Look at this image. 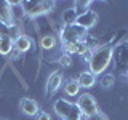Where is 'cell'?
Wrapping results in <instances>:
<instances>
[{
    "mask_svg": "<svg viewBox=\"0 0 128 120\" xmlns=\"http://www.w3.org/2000/svg\"><path fill=\"white\" fill-rule=\"evenodd\" d=\"M112 56H114V48L110 45H99L96 46L91 53V59L88 61L90 66V72L98 75H102V72H106V69L109 67V64L112 61Z\"/></svg>",
    "mask_w": 128,
    "mask_h": 120,
    "instance_id": "cell-1",
    "label": "cell"
},
{
    "mask_svg": "<svg viewBox=\"0 0 128 120\" xmlns=\"http://www.w3.org/2000/svg\"><path fill=\"white\" fill-rule=\"evenodd\" d=\"M53 110L61 120H82L83 115L75 102H70L64 98H59L53 102Z\"/></svg>",
    "mask_w": 128,
    "mask_h": 120,
    "instance_id": "cell-2",
    "label": "cell"
},
{
    "mask_svg": "<svg viewBox=\"0 0 128 120\" xmlns=\"http://www.w3.org/2000/svg\"><path fill=\"white\" fill-rule=\"evenodd\" d=\"M59 37H61L62 43H75V42H83L88 37V30L82 29L77 24H72V26H64L59 30Z\"/></svg>",
    "mask_w": 128,
    "mask_h": 120,
    "instance_id": "cell-3",
    "label": "cell"
},
{
    "mask_svg": "<svg viewBox=\"0 0 128 120\" xmlns=\"http://www.w3.org/2000/svg\"><path fill=\"white\" fill-rule=\"evenodd\" d=\"M77 107L80 109L83 117H88V115H93L96 112H99V104L96 101V98L90 93H82L78 94V99H77Z\"/></svg>",
    "mask_w": 128,
    "mask_h": 120,
    "instance_id": "cell-4",
    "label": "cell"
},
{
    "mask_svg": "<svg viewBox=\"0 0 128 120\" xmlns=\"http://www.w3.org/2000/svg\"><path fill=\"white\" fill-rule=\"evenodd\" d=\"M22 8V13L29 18H37V16L45 14L42 6V2H37V0H27V2H19Z\"/></svg>",
    "mask_w": 128,
    "mask_h": 120,
    "instance_id": "cell-5",
    "label": "cell"
},
{
    "mask_svg": "<svg viewBox=\"0 0 128 120\" xmlns=\"http://www.w3.org/2000/svg\"><path fill=\"white\" fill-rule=\"evenodd\" d=\"M96 22H98V13L93 10H88L85 11V13H82V14H78L77 16V21H75V24L77 26H80L82 29H91L93 26H96Z\"/></svg>",
    "mask_w": 128,
    "mask_h": 120,
    "instance_id": "cell-6",
    "label": "cell"
},
{
    "mask_svg": "<svg viewBox=\"0 0 128 120\" xmlns=\"http://www.w3.org/2000/svg\"><path fill=\"white\" fill-rule=\"evenodd\" d=\"M61 86H62V74L59 70L51 72L50 77H48V80H46V94L48 96L54 94Z\"/></svg>",
    "mask_w": 128,
    "mask_h": 120,
    "instance_id": "cell-7",
    "label": "cell"
},
{
    "mask_svg": "<svg viewBox=\"0 0 128 120\" xmlns=\"http://www.w3.org/2000/svg\"><path fill=\"white\" fill-rule=\"evenodd\" d=\"M19 109L24 115H27V117H35V115L38 114V104L35 99H30V98H22L21 101H19Z\"/></svg>",
    "mask_w": 128,
    "mask_h": 120,
    "instance_id": "cell-8",
    "label": "cell"
},
{
    "mask_svg": "<svg viewBox=\"0 0 128 120\" xmlns=\"http://www.w3.org/2000/svg\"><path fill=\"white\" fill-rule=\"evenodd\" d=\"M0 22L13 24V13H11V3L6 0H0Z\"/></svg>",
    "mask_w": 128,
    "mask_h": 120,
    "instance_id": "cell-9",
    "label": "cell"
},
{
    "mask_svg": "<svg viewBox=\"0 0 128 120\" xmlns=\"http://www.w3.org/2000/svg\"><path fill=\"white\" fill-rule=\"evenodd\" d=\"M30 48H32V40L24 34H21L13 42V50H16L18 53H26V51L30 50Z\"/></svg>",
    "mask_w": 128,
    "mask_h": 120,
    "instance_id": "cell-10",
    "label": "cell"
},
{
    "mask_svg": "<svg viewBox=\"0 0 128 120\" xmlns=\"http://www.w3.org/2000/svg\"><path fill=\"white\" fill-rule=\"evenodd\" d=\"M77 83H78L80 88H91V86H94V83H96V75L91 74L90 70H83L82 74L78 75Z\"/></svg>",
    "mask_w": 128,
    "mask_h": 120,
    "instance_id": "cell-11",
    "label": "cell"
},
{
    "mask_svg": "<svg viewBox=\"0 0 128 120\" xmlns=\"http://www.w3.org/2000/svg\"><path fill=\"white\" fill-rule=\"evenodd\" d=\"M64 93H66L67 96H70V98H74V96H77L78 94V91H80V86H78V83H77V80H74V78H70V80H66L64 82Z\"/></svg>",
    "mask_w": 128,
    "mask_h": 120,
    "instance_id": "cell-12",
    "label": "cell"
},
{
    "mask_svg": "<svg viewBox=\"0 0 128 120\" xmlns=\"http://www.w3.org/2000/svg\"><path fill=\"white\" fill-rule=\"evenodd\" d=\"M11 51H13V40L10 37H2L0 38V54L10 56Z\"/></svg>",
    "mask_w": 128,
    "mask_h": 120,
    "instance_id": "cell-13",
    "label": "cell"
},
{
    "mask_svg": "<svg viewBox=\"0 0 128 120\" xmlns=\"http://www.w3.org/2000/svg\"><path fill=\"white\" fill-rule=\"evenodd\" d=\"M77 13H75L74 8H67V10H64V14H62V19H64V24L66 26H72V24H75L77 21Z\"/></svg>",
    "mask_w": 128,
    "mask_h": 120,
    "instance_id": "cell-14",
    "label": "cell"
},
{
    "mask_svg": "<svg viewBox=\"0 0 128 120\" xmlns=\"http://www.w3.org/2000/svg\"><path fill=\"white\" fill-rule=\"evenodd\" d=\"M40 46L43 50H51V48L56 46V37L54 35H43L40 38Z\"/></svg>",
    "mask_w": 128,
    "mask_h": 120,
    "instance_id": "cell-15",
    "label": "cell"
},
{
    "mask_svg": "<svg viewBox=\"0 0 128 120\" xmlns=\"http://www.w3.org/2000/svg\"><path fill=\"white\" fill-rule=\"evenodd\" d=\"M114 83H115V75H114V74H102V75H101L99 85H101L102 88L109 90V88L114 86Z\"/></svg>",
    "mask_w": 128,
    "mask_h": 120,
    "instance_id": "cell-16",
    "label": "cell"
},
{
    "mask_svg": "<svg viewBox=\"0 0 128 120\" xmlns=\"http://www.w3.org/2000/svg\"><path fill=\"white\" fill-rule=\"evenodd\" d=\"M19 35H21V30H19V26L16 22H13V24H10V26H8V37H10L11 40H14L19 37Z\"/></svg>",
    "mask_w": 128,
    "mask_h": 120,
    "instance_id": "cell-17",
    "label": "cell"
},
{
    "mask_svg": "<svg viewBox=\"0 0 128 120\" xmlns=\"http://www.w3.org/2000/svg\"><path fill=\"white\" fill-rule=\"evenodd\" d=\"M90 2H75V6H74V10H75V13L77 14H82V13H85V11L90 10Z\"/></svg>",
    "mask_w": 128,
    "mask_h": 120,
    "instance_id": "cell-18",
    "label": "cell"
},
{
    "mask_svg": "<svg viewBox=\"0 0 128 120\" xmlns=\"http://www.w3.org/2000/svg\"><path fill=\"white\" fill-rule=\"evenodd\" d=\"M58 62L61 64L62 67H69L70 64H72V59H70V56L69 54H66V53H62L61 56L58 58Z\"/></svg>",
    "mask_w": 128,
    "mask_h": 120,
    "instance_id": "cell-19",
    "label": "cell"
},
{
    "mask_svg": "<svg viewBox=\"0 0 128 120\" xmlns=\"http://www.w3.org/2000/svg\"><path fill=\"white\" fill-rule=\"evenodd\" d=\"M83 120H107V117L102 114V112H96V114H93V115H88V117H85Z\"/></svg>",
    "mask_w": 128,
    "mask_h": 120,
    "instance_id": "cell-20",
    "label": "cell"
},
{
    "mask_svg": "<svg viewBox=\"0 0 128 120\" xmlns=\"http://www.w3.org/2000/svg\"><path fill=\"white\" fill-rule=\"evenodd\" d=\"M35 120H51V115L48 112H43V110H38V114L35 115Z\"/></svg>",
    "mask_w": 128,
    "mask_h": 120,
    "instance_id": "cell-21",
    "label": "cell"
},
{
    "mask_svg": "<svg viewBox=\"0 0 128 120\" xmlns=\"http://www.w3.org/2000/svg\"><path fill=\"white\" fill-rule=\"evenodd\" d=\"M8 26H10V24L0 22V38H2V37H8Z\"/></svg>",
    "mask_w": 128,
    "mask_h": 120,
    "instance_id": "cell-22",
    "label": "cell"
},
{
    "mask_svg": "<svg viewBox=\"0 0 128 120\" xmlns=\"http://www.w3.org/2000/svg\"><path fill=\"white\" fill-rule=\"evenodd\" d=\"M91 53H93V50H90V48H88V50L85 51V53L82 54V59H83V61H85V62H88V61H90V59H91Z\"/></svg>",
    "mask_w": 128,
    "mask_h": 120,
    "instance_id": "cell-23",
    "label": "cell"
},
{
    "mask_svg": "<svg viewBox=\"0 0 128 120\" xmlns=\"http://www.w3.org/2000/svg\"><path fill=\"white\" fill-rule=\"evenodd\" d=\"M18 54H19L18 51H16V50H13V51L10 53V58H11V59H16V58H18Z\"/></svg>",
    "mask_w": 128,
    "mask_h": 120,
    "instance_id": "cell-24",
    "label": "cell"
},
{
    "mask_svg": "<svg viewBox=\"0 0 128 120\" xmlns=\"http://www.w3.org/2000/svg\"><path fill=\"white\" fill-rule=\"evenodd\" d=\"M126 77H128V72H126Z\"/></svg>",
    "mask_w": 128,
    "mask_h": 120,
    "instance_id": "cell-25",
    "label": "cell"
}]
</instances>
